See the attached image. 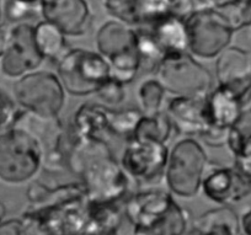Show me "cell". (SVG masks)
I'll list each match as a JSON object with an SVG mask.
<instances>
[{"label": "cell", "mask_w": 251, "mask_h": 235, "mask_svg": "<svg viewBox=\"0 0 251 235\" xmlns=\"http://www.w3.org/2000/svg\"><path fill=\"white\" fill-rule=\"evenodd\" d=\"M173 132V123L165 111H163V112L155 113V115L142 116L132 138L166 144Z\"/></svg>", "instance_id": "cell-26"}, {"label": "cell", "mask_w": 251, "mask_h": 235, "mask_svg": "<svg viewBox=\"0 0 251 235\" xmlns=\"http://www.w3.org/2000/svg\"><path fill=\"white\" fill-rule=\"evenodd\" d=\"M123 212L133 235H186L190 232V212L168 190L134 191L123 201Z\"/></svg>", "instance_id": "cell-2"}, {"label": "cell", "mask_w": 251, "mask_h": 235, "mask_svg": "<svg viewBox=\"0 0 251 235\" xmlns=\"http://www.w3.org/2000/svg\"><path fill=\"white\" fill-rule=\"evenodd\" d=\"M201 191L211 202L233 207L251 195V181L234 165L208 163Z\"/></svg>", "instance_id": "cell-13"}, {"label": "cell", "mask_w": 251, "mask_h": 235, "mask_svg": "<svg viewBox=\"0 0 251 235\" xmlns=\"http://www.w3.org/2000/svg\"><path fill=\"white\" fill-rule=\"evenodd\" d=\"M188 52L196 59H216L231 43L235 31L221 10L201 6L185 19Z\"/></svg>", "instance_id": "cell-8"}, {"label": "cell", "mask_w": 251, "mask_h": 235, "mask_svg": "<svg viewBox=\"0 0 251 235\" xmlns=\"http://www.w3.org/2000/svg\"><path fill=\"white\" fill-rule=\"evenodd\" d=\"M95 96L101 105L108 108H118L127 98V90L125 84L110 78L98 89Z\"/></svg>", "instance_id": "cell-30"}, {"label": "cell", "mask_w": 251, "mask_h": 235, "mask_svg": "<svg viewBox=\"0 0 251 235\" xmlns=\"http://www.w3.org/2000/svg\"><path fill=\"white\" fill-rule=\"evenodd\" d=\"M208 166L203 145L194 137H182L169 148L164 174L166 190L176 197L194 198L201 191L202 180Z\"/></svg>", "instance_id": "cell-4"}, {"label": "cell", "mask_w": 251, "mask_h": 235, "mask_svg": "<svg viewBox=\"0 0 251 235\" xmlns=\"http://www.w3.org/2000/svg\"><path fill=\"white\" fill-rule=\"evenodd\" d=\"M67 168L78 176L90 203L123 202L136 191V183L115 158L107 142L80 140L74 135Z\"/></svg>", "instance_id": "cell-1"}, {"label": "cell", "mask_w": 251, "mask_h": 235, "mask_svg": "<svg viewBox=\"0 0 251 235\" xmlns=\"http://www.w3.org/2000/svg\"><path fill=\"white\" fill-rule=\"evenodd\" d=\"M192 230L199 235H240L239 214L233 207L218 206L196 218Z\"/></svg>", "instance_id": "cell-21"}, {"label": "cell", "mask_w": 251, "mask_h": 235, "mask_svg": "<svg viewBox=\"0 0 251 235\" xmlns=\"http://www.w3.org/2000/svg\"><path fill=\"white\" fill-rule=\"evenodd\" d=\"M43 62L45 59L36 46L35 25L20 23L11 26L5 51L0 58V73L8 79L18 80L40 69Z\"/></svg>", "instance_id": "cell-12"}, {"label": "cell", "mask_w": 251, "mask_h": 235, "mask_svg": "<svg viewBox=\"0 0 251 235\" xmlns=\"http://www.w3.org/2000/svg\"><path fill=\"white\" fill-rule=\"evenodd\" d=\"M72 132L80 140L107 142L110 132V108L100 103H85L79 106L69 122Z\"/></svg>", "instance_id": "cell-17"}, {"label": "cell", "mask_w": 251, "mask_h": 235, "mask_svg": "<svg viewBox=\"0 0 251 235\" xmlns=\"http://www.w3.org/2000/svg\"><path fill=\"white\" fill-rule=\"evenodd\" d=\"M13 95L20 108L45 117H59L67 103V91L57 73L36 70L15 80Z\"/></svg>", "instance_id": "cell-9"}, {"label": "cell", "mask_w": 251, "mask_h": 235, "mask_svg": "<svg viewBox=\"0 0 251 235\" xmlns=\"http://www.w3.org/2000/svg\"><path fill=\"white\" fill-rule=\"evenodd\" d=\"M0 26H3V9H1V0H0Z\"/></svg>", "instance_id": "cell-40"}, {"label": "cell", "mask_w": 251, "mask_h": 235, "mask_svg": "<svg viewBox=\"0 0 251 235\" xmlns=\"http://www.w3.org/2000/svg\"><path fill=\"white\" fill-rule=\"evenodd\" d=\"M154 75L174 96H207L214 88L212 73L190 52L165 55Z\"/></svg>", "instance_id": "cell-10"}, {"label": "cell", "mask_w": 251, "mask_h": 235, "mask_svg": "<svg viewBox=\"0 0 251 235\" xmlns=\"http://www.w3.org/2000/svg\"><path fill=\"white\" fill-rule=\"evenodd\" d=\"M136 27L153 26L154 24L176 16V0H133Z\"/></svg>", "instance_id": "cell-25"}, {"label": "cell", "mask_w": 251, "mask_h": 235, "mask_svg": "<svg viewBox=\"0 0 251 235\" xmlns=\"http://www.w3.org/2000/svg\"><path fill=\"white\" fill-rule=\"evenodd\" d=\"M123 220V202L90 203L88 220L81 235H118Z\"/></svg>", "instance_id": "cell-19"}, {"label": "cell", "mask_w": 251, "mask_h": 235, "mask_svg": "<svg viewBox=\"0 0 251 235\" xmlns=\"http://www.w3.org/2000/svg\"><path fill=\"white\" fill-rule=\"evenodd\" d=\"M234 166L251 181V138L233 157Z\"/></svg>", "instance_id": "cell-33"}, {"label": "cell", "mask_w": 251, "mask_h": 235, "mask_svg": "<svg viewBox=\"0 0 251 235\" xmlns=\"http://www.w3.org/2000/svg\"><path fill=\"white\" fill-rule=\"evenodd\" d=\"M43 168V152L35 137L18 127L0 131V183L20 186Z\"/></svg>", "instance_id": "cell-3"}, {"label": "cell", "mask_w": 251, "mask_h": 235, "mask_svg": "<svg viewBox=\"0 0 251 235\" xmlns=\"http://www.w3.org/2000/svg\"><path fill=\"white\" fill-rule=\"evenodd\" d=\"M137 51L141 60V70L154 74L160 65L161 60L165 58V53L154 38L153 32L148 26L136 27Z\"/></svg>", "instance_id": "cell-27"}, {"label": "cell", "mask_w": 251, "mask_h": 235, "mask_svg": "<svg viewBox=\"0 0 251 235\" xmlns=\"http://www.w3.org/2000/svg\"><path fill=\"white\" fill-rule=\"evenodd\" d=\"M95 45L96 52L110 64L111 78L125 85L136 79L141 72L136 27L117 20L107 21L96 32Z\"/></svg>", "instance_id": "cell-6"}, {"label": "cell", "mask_w": 251, "mask_h": 235, "mask_svg": "<svg viewBox=\"0 0 251 235\" xmlns=\"http://www.w3.org/2000/svg\"><path fill=\"white\" fill-rule=\"evenodd\" d=\"M85 195V190L80 181L50 186L38 180L28 183L26 197L31 208H42L67 201L76 196Z\"/></svg>", "instance_id": "cell-20"}, {"label": "cell", "mask_w": 251, "mask_h": 235, "mask_svg": "<svg viewBox=\"0 0 251 235\" xmlns=\"http://www.w3.org/2000/svg\"><path fill=\"white\" fill-rule=\"evenodd\" d=\"M6 215V207L3 202H0V223H3L5 220Z\"/></svg>", "instance_id": "cell-38"}, {"label": "cell", "mask_w": 251, "mask_h": 235, "mask_svg": "<svg viewBox=\"0 0 251 235\" xmlns=\"http://www.w3.org/2000/svg\"><path fill=\"white\" fill-rule=\"evenodd\" d=\"M244 108L241 101L223 86L214 85L207 95V111L212 127L229 131Z\"/></svg>", "instance_id": "cell-18"}, {"label": "cell", "mask_w": 251, "mask_h": 235, "mask_svg": "<svg viewBox=\"0 0 251 235\" xmlns=\"http://www.w3.org/2000/svg\"><path fill=\"white\" fill-rule=\"evenodd\" d=\"M40 13V4H26L10 0L6 5V18L14 24L27 23L32 16Z\"/></svg>", "instance_id": "cell-32"}, {"label": "cell", "mask_w": 251, "mask_h": 235, "mask_svg": "<svg viewBox=\"0 0 251 235\" xmlns=\"http://www.w3.org/2000/svg\"><path fill=\"white\" fill-rule=\"evenodd\" d=\"M216 85L230 90L244 107L251 105V52L229 46L216 58Z\"/></svg>", "instance_id": "cell-14"}, {"label": "cell", "mask_w": 251, "mask_h": 235, "mask_svg": "<svg viewBox=\"0 0 251 235\" xmlns=\"http://www.w3.org/2000/svg\"><path fill=\"white\" fill-rule=\"evenodd\" d=\"M166 94L168 91L163 86V84L158 80V78L148 77L137 85L136 100L138 104V108L143 112V115L151 116L155 113L165 111Z\"/></svg>", "instance_id": "cell-24"}, {"label": "cell", "mask_w": 251, "mask_h": 235, "mask_svg": "<svg viewBox=\"0 0 251 235\" xmlns=\"http://www.w3.org/2000/svg\"><path fill=\"white\" fill-rule=\"evenodd\" d=\"M195 1H196L197 8H201V6L218 5V4L224 3V1H228V0H195Z\"/></svg>", "instance_id": "cell-37"}, {"label": "cell", "mask_w": 251, "mask_h": 235, "mask_svg": "<svg viewBox=\"0 0 251 235\" xmlns=\"http://www.w3.org/2000/svg\"><path fill=\"white\" fill-rule=\"evenodd\" d=\"M0 235H23L20 218H10L0 223Z\"/></svg>", "instance_id": "cell-35"}, {"label": "cell", "mask_w": 251, "mask_h": 235, "mask_svg": "<svg viewBox=\"0 0 251 235\" xmlns=\"http://www.w3.org/2000/svg\"><path fill=\"white\" fill-rule=\"evenodd\" d=\"M35 41L41 55L45 60L57 63L67 48V36L53 24L40 21L35 25Z\"/></svg>", "instance_id": "cell-23"}, {"label": "cell", "mask_w": 251, "mask_h": 235, "mask_svg": "<svg viewBox=\"0 0 251 235\" xmlns=\"http://www.w3.org/2000/svg\"><path fill=\"white\" fill-rule=\"evenodd\" d=\"M168 158L166 144L132 138L126 140L120 163L137 187L146 185L151 188L164 181Z\"/></svg>", "instance_id": "cell-11"}, {"label": "cell", "mask_w": 251, "mask_h": 235, "mask_svg": "<svg viewBox=\"0 0 251 235\" xmlns=\"http://www.w3.org/2000/svg\"><path fill=\"white\" fill-rule=\"evenodd\" d=\"M148 27L165 55L188 52V33L183 19L169 16Z\"/></svg>", "instance_id": "cell-22"}, {"label": "cell", "mask_w": 251, "mask_h": 235, "mask_svg": "<svg viewBox=\"0 0 251 235\" xmlns=\"http://www.w3.org/2000/svg\"><path fill=\"white\" fill-rule=\"evenodd\" d=\"M251 138V106H248L240 113L238 120L228 131L226 148L231 155H235L243 145Z\"/></svg>", "instance_id": "cell-29"}, {"label": "cell", "mask_w": 251, "mask_h": 235, "mask_svg": "<svg viewBox=\"0 0 251 235\" xmlns=\"http://www.w3.org/2000/svg\"><path fill=\"white\" fill-rule=\"evenodd\" d=\"M174 131L182 137H201L209 127L207 96H174L165 106Z\"/></svg>", "instance_id": "cell-16"}, {"label": "cell", "mask_w": 251, "mask_h": 235, "mask_svg": "<svg viewBox=\"0 0 251 235\" xmlns=\"http://www.w3.org/2000/svg\"><path fill=\"white\" fill-rule=\"evenodd\" d=\"M186 235H199V234H197V233L196 232H195V230H190V232H188L187 233V234H186Z\"/></svg>", "instance_id": "cell-41"}, {"label": "cell", "mask_w": 251, "mask_h": 235, "mask_svg": "<svg viewBox=\"0 0 251 235\" xmlns=\"http://www.w3.org/2000/svg\"><path fill=\"white\" fill-rule=\"evenodd\" d=\"M239 233L240 235H251V206L239 213Z\"/></svg>", "instance_id": "cell-36"}, {"label": "cell", "mask_w": 251, "mask_h": 235, "mask_svg": "<svg viewBox=\"0 0 251 235\" xmlns=\"http://www.w3.org/2000/svg\"><path fill=\"white\" fill-rule=\"evenodd\" d=\"M15 1H21V3L33 4V5H36V4H40L41 0H15Z\"/></svg>", "instance_id": "cell-39"}, {"label": "cell", "mask_w": 251, "mask_h": 235, "mask_svg": "<svg viewBox=\"0 0 251 235\" xmlns=\"http://www.w3.org/2000/svg\"><path fill=\"white\" fill-rule=\"evenodd\" d=\"M19 110L20 107L16 104L14 96L0 86V131L9 128L13 125Z\"/></svg>", "instance_id": "cell-31"}, {"label": "cell", "mask_w": 251, "mask_h": 235, "mask_svg": "<svg viewBox=\"0 0 251 235\" xmlns=\"http://www.w3.org/2000/svg\"><path fill=\"white\" fill-rule=\"evenodd\" d=\"M90 201L86 195L42 208H27L21 214L23 235H81Z\"/></svg>", "instance_id": "cell-5"}, {"label": "cell", "mask_w": 251, "mask_h": 235, "mask_svg": "<svg viewBox=\"0 0 251 235\" xmlns=\"http://www.w3.org/2000/svg\"><path fill=\"white\" fill-rule=\"evenodd\" d=\"M43 20L57 26L68 37H80L91 26L93 13L86 0H41Z\"/></svg>", "instance_id": "cell-15"}, {"label": "cell", "mask_w": 251, "mask_h": 235, "mask_svg": "<svg viewBox=\"0 0 251 235\" xmlns=\"http://www.w3.org/2000/svg\"><path fill=\"white\" fill-rule=\"evenodd\" d=\"M143 112L138 107L110 108V132L111 135L131 139L137 125L141 121Z\"/></svg>", "instance_id": "cell-28"}, {"label": "cell", "mask_w": 251, "mask_h": 235, "mask_svg": "<svg viewBox=\"0 0 251 235\" xmlns=\"http://www.w3.org/2000/svg\"><path fill=\"white\" fill-rule=\"evenodd\" d=\"M201 140L206 145L212 148H222L226 147V140H228V131L221 130V128L209 127L203 134L201 135Z\"/></svg>", "instance_id": "cell-34"}, {"label": "cell", "mask_w": 251, "mask_h": 235, "mask_svg": "<svg viewBox=\"0 0 251 235\" xmlns=\"http://www.w3.org/2000/svg\"><path fill=\"white\" fill-rule=\"evenodd\" d=\"M55 64L57 75L67 94L78 98L95 95L111 78L110 64L96 51L72 48Z\"/></svg>", "instance_id": "cell-7"}]
</instances>
